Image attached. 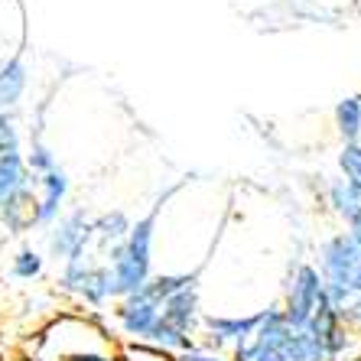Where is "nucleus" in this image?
Instances as JSON below:
<instances>
[{
    "instance_id": "4be33fe9",
    "label": "nucleus",
    "mask_w": 361,
    "mask_h": 361,
    "mask_svg": "<svg viewBox=\"0 0 361 361\" xmlns=\"http://www.w3.org/2000/svg\"><path fill=\"white\" fill-rule=\"evenodd\" d=\"M355 332H358V338H361V326H358V329H355Z\"/></svg>"
},
{
    "instance_id": "39448f33",
    "label": "nucleus",
    "mask_w": 361,
    "mask_h": 361,
    "mask_svg": "<svg viewBox=\"0 0 361 361\" xmlns=\"http://www.w3.org/2000/svg\"><path fill=\"white\" fill-rule=\"evenodd\" d=\"M316 270L326 283L361 293V244L352 241L348 231H332L316 251Z\"/></svg>"
},
{
    "instance_id": "f257e3e1",
    "label": "nucleus",
    "mask_w": 361,
    "mask_h": 361,
    "mask_svg": "<svg viewBox=\"0 0 361 361\" xmlns=\"http://www.w3.org/2000/svg\"><path fill=\"white\" fill-rule=\"evenodd\" d=\"M231 361H329L319 336L310 329H293L277 306L261 310V322L228 348Z\"/></svg>"
},
{
    "instance_id": "0eeeda50",
    "label": "nucleus",
    "mask_w": 361,
    "mask_h": 361,
    "mask_svg": "<svg viewBox=\"0 0 361 361\" xmlns=\"http://www.w3.org/2000/svg\"><path fill=\"white\" fill-rule=\"evenodd\" d=\"M111 319H114V329L124 338H130L134 345H147L150 332L160 322V302H153L143 290H137V293H127L121 300H114Z\"/></svg>"
},
{
    "instance_id": "f3484780",
    "label": "nucleus",
    "mask_w": 361,
    "mask_h": 361,
    "mask_svg": "<svg viewBox=\"0 0 361 361\" xmlns=\"http://www.w3.org/2000/svg\"><path fill=\"white\" fill-rule=\"evenodd\" d=\"M23 163H26V169H30L33 176H42V173H49V169L59 166V157H56V150L46 147L42 140H33L30 143V150L23 153Z\"/></svg>"
},
{
    "instance_id": "f03ea898",
    "label": "nucleus",
    "mask_w": 361,
    "mask_h": 361,
    "mask_svg": "<svg viewBox=\"0 0 361 361\" xmlns=\"http://www.w3.org/2000/svg\"><path fill=\"white\" fill-rule=\"evenodd\" d=\"M179 189H183V183L173 185V189H166V192L157 199V205H153L143 219H137L134 225H130V231H127L124 241L104 257V264H108V270H111V283H114V296H118V300L127 296V293H137V290L153 277V244H157L160 212Z\"/></svg>"
},
{
    "instance_id": "6e6552de",
    "label": "nucleus",
    "mask_w": 361,
    "mask_h": 361,
    "mask_svg": "<svg viewBox=\"0 0 361 361\" xmlns=\"http://www.w3.org/2000/svg\"><path fill=\"white\" fill-rule=\"evenodd\" d=\"M33 219H30V228H49L52 221L59 219L66 212V202H68V192H72V179L62 166L49 169L36 176V185H33Z\"/></svg>"
},
{
    "instance_id": "dca6fc26",
    "label": "nucleus",
    "mask_w": 361,
    "mask_h": 361,
    "mask_svg": "<svg viewBox=\"0 0 361 361\" xmlns=\"http://www.w3.org/2000/svg\"><path fill=\"white\" fill-rule=\"evenodd\" d=\"M42 270H46V254H39L36 247H30V244H23V247L10 257V277L13 280L30 283V280L42 277Z\"/></svg>"
},
{
    "instance_id": "a211bd4d",
    "label": "nucleus",
    "mask_w": 361,
    "mask_h": 361,
    "mask_svg": "<svg viewBox=\"0 0 361 361\" xmlns=\"http://www.w3.org/2000/svg\"><path fill=\"white\" fill-rule=\"evenodd\" d=\"M338 176L361 189V140L342 143V150H338Z\"/></svg>"
},
{
    "instance_id": "f8f14e48",
    "label": "nucleus",
    "mask_w": 361,
    "mask_h": 361,
    "mask_svg": "<svg viewBox=\"0 0 361 361\" xmlns=\"http://www.w3.org/2000/svg\"><path fill=\"white\" fill-rule=\"evenodd\" d=\"M33 185H36V176L26 169L23 150L0 157V212L7 209L13 199H20L23 192H33Z\"/></svg>"
},
{
    "instance_id": "ddd939ff",
    "label": "nucleus",
    "mask_w": 361,
    "mask_h": 361,
    "mask_svg": "<svg viewBox=\"0 0 361 361\" xmlns=\"http://www.w3.org/2000/svg\"><path fill=\"white\" fill-rule=\"evenodd\" d=\"M326 205L345 228L355 225L361 219V189L342 176H332L326 185Z\"/></svg>"
},
{
    "instance_id": "4468645a",
    "label": "nucleus",
    "mask_w": 361,
    "mask_h": 361,
    "mask_svg": "<svg viewBox=\"0 0 361 361\" xmlns=\"http://www.w3.org/2000/svg\"><path fill=\"white\" fill-rule=\"evenodd\" d=\"M26 85H30V68L23 59H10L0 66V111H10L23 98Z\"/></svg>"
},
{
    "instance_id": "20e7f679",
    "label": "nucleus",
    "mask_w": 361,
    "mask_h": 361,
    "mask_svg": "<svg viewBox=\"0 0 361 361\" xmlns=\"http://www.w3.org/2000/svg\"><path fill=\"white\" fill-rule=\"evenodd\" d=\"M326 300V280L316 270V264L300 261L290 267L283 280V300H280V312L293 329H302L312 319V312Z\"/></svg>"
},
{
    "instance_id": "412c9836",
    "label": "nucleus",
    "mask_w": 361,
    "mask_h": 361,
    "mask_svg": "<svg viewBox=\"0 0 361 361\" xmlns=\"http://www.w3.org/2000/svg\"><path fill=\"white\" fill-rule=\"evenodd\" d=\"M173 361H231L225 352H212V348H202V345H195V348H189V352L176 355Z\"/></svg>"
},
{
    "instance_id": "aec40b11",
    "label": "nucleus",
    "mask_w": 361,
    "mask_h": 361,
    "mask_svg": "<svg viewBox=\"0 0 361 361\" xmlns=\"http://www.w3.org/2000/svg\"><path fill=\"white\" fill-rule=\"evenodd\" d=\"M20 127L10 111H0V157L4 153H20Z\"/></svg>"
},
{
    "instance_id": "2eb2a0df",
    "label": "nucleus",
    "mask_w": 361,
    "mask_h": 361,
    "mask_svg": "<svg viewBox=\"0 0 361 361\" xmlns=\"http://www.w3.org/2000/svg\"><path fill=\"white\" fill-rule=\"evenodd\" d=\"M336 130L345 143L361 140V94H348L336 104Z\"/></svg>"
},
{
    "instance_id": "5701e85b",
    "label": "nucleus",
    "mask_w": 361,
    "mask_h": 361,
    "mask_svg": "<svg viewBox=\"0 0 361 361\" xmlns=\"http://www.w3.org/2000/svg\"><path fill=\"white\" fill-rule=\"evenodd\" d=\"M355 361H361V358H355Z\"/></svg>"
},
{
    "instance_id": "9d476101",
    "label": "nucleus",
    "mask_w": 361,
    "mask_h": 361,
    "mask_svg": "<svg viewBox=\"0 0 361 361\" xmlns=\"http://www.w3.org/2000/svg\"><path fill=\"white\" fill-rule=\"evenodd\" d=\"M202 290H199V280L176 293L169 296V300L160 302V319L166 326H173L176 332H185V336H199V326H202Z\"/></svg>"
},
{
    "instance_id": "6ab92c4d",
    "label": "nucleus",
    "mask_w": 361,
    "mask_h": 361,
    "mask_svg": "<svg viewBox=\"0 0 361 361\" xmlns=\"http://www.w3.org/2000/svg\"><path fill=\"white\" fill-rule=\"evenodd\" d=\"M59 361H121V355L111 348V342H94V345H85V348L62 355Z\"/></svg>"
},
{
    "instance_id": "423d86ee",
    "label": "nucleus",
    "mask_w": 361,
    "mask_h": 361,
    "mask_svg": "<svg viewBox=\"0 0 361 361\" xmlns=\"http://www.w3.org/2000/svg\"><path fill=\"white\" fill-rule=\"evenodd\" d=\"M46 251L56 264L75 261L92 251V215L85 212V205L62 212L59 219L46 228Z\"/></svg>"
},
{
    "instance_id": "1a4fd4ad",
    "label": "nucleus",
    "mask_w": 361,
    "mask_h": 361,
    "mask_svg": "<svg viewBox=\"0 0 361 361\" xmlns=\"http://www.w3.org/2000/svg\"><path fill=\"white\" fill-rule=\"evenodd\" d=\"M261 322V310L247 316H228V312H205L199 326V345L212 352H228L235 342L251 336V329Z\"/></svg>"
},
{
    "instance_id": "7ed1b4c3",
    "label": "nucleus",
    "mask_w": 361,
    "mask_h": 361,
    "mask_svg": "<svg viewBox=\"0 0 361 361\" xmlns=\"http://www.w3.org/2000/svg\"><path fill=\"white\" fill-rule=\"evenodd\" d=\"M56 286H59L66 296H72L75 302L88 306V310H104L108 302H114V283H111V270L108 264L101 261L98 254H85V257H75V261H66L56 277Z\"/></svg>"
},
{
    "instance_id": "9b49d317",
    "label": "nucleus",
    "mask_w": 361,
    "mask_h": 361,
    "mask_svg": "<svg viewBox=\"0 0 361 361\" xmlns=\"http://www.w3.org/2000/svg\"><path fill=\"white\" fill-rule=\"evenodd\" d=\"M130 225H134L130 215L121 212V209H111V212L94 215L92 219V254H98L101 261H104V257H108V254L127 238Z\"/></svg>"
}]
</instances>
